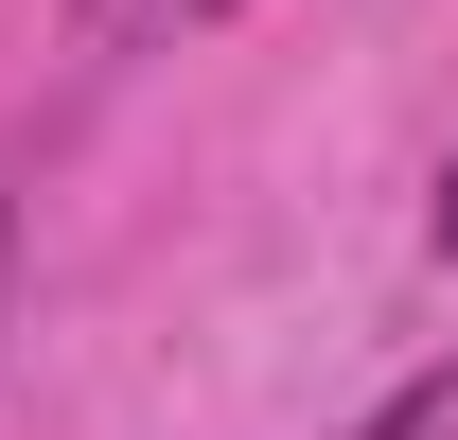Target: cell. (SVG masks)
<instances>
[{
  "mask_svg": "<svg viewBox=\"0 0 458 440\" xmlns=\"http://www.w3.org/2000/svg\"><path fill=\"white\" fill-rule=\"evenodd\" d=\"M0 265H18V247H0Z\"/></svg>",
  "mask_w": 458,
  "mask_h": 440,
  "instance_id": "277c9868",
  "label": "cell"
},
{
  "mask_svg": "<svg viewBox=\"0 0 458 440\" xmlns=\"http://www.w3.org/2000/svg\"><path fill=\"white\" fill-rule=\"evenodd\" d=\"M423 229H441V265H458V159H441V212H423Z\"/></svg>",
  "mask_w": 458,
  "mask_h": 440,
  "instance_id": "3957f363",
  "label": "cell"
},
{
  "mask_svg": "<svg viewBox=\"0 0 458 440\" xmlns=\"http://www.w3.org/2000/svg\"><path fill=\"white\" fill-rule=\"evenodd\" d=\"M194 18H229V0H71L89 54H141V36H194Z\"/></svg>",
  "mask_w": 458,
  "mask_h": 440,
  "instance_id": "6da1fadb",
  "label": "cell"
},
{
  "mask_svg": "<svg viewBox=\"0 0 458 440\" xmlns=\"http://www.w3.org/2000/svg\"><path fill=\"white\" fill-rule=\"evenodd\" d=\"M370 440H458V370H423V387H388V423Z\"/></svg>",
  "mask_w": 458,
  "mask_h": 440,
  "instance_id": "7a4b0ae2",
  "label": "cell"
}]
</instances>
